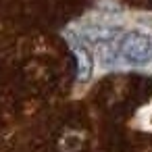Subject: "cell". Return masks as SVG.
Returning <instances> with one entry per match:
<instances>
[{"label": "cell", "instance_id": "6da1fadb", "mask_svg": "<svg viewBox=\"0 0 152 152\" xmlns=\"http://www.w3.org/2000/svg\"><path fill=\"white\" fill-rule=\"evenodd\" d=\"M119 52L129 65H146L152 58V38L142 31H129L123 36Z\"/></svg>", "mask_w": 152, "mask_h": 152}]
</instances>
